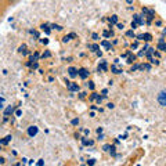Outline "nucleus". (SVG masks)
I'll list each match as a JSON object with an SVG mask.
<instances>
[{
    "instance_id": "nucleus-1",
    "label": "nucleus",
    "mask_w": 166,
    "mask_h": 166,
    "mask_svg": "<svg viewBox=\"0 0 166 166\" xmlns=\"http://www.w3.org/2000/svg\"><path fill=\"white\" fill-rule=\"evenodd\" d=\"M158 101L161 107H166V91L165 90H162L158 94Z\"/></svg>"
},
{
    "instance_id": "nucleus-2",
    "label": "nucleus",
    "mask_w": 166,
    "mask_h": 166,
    "mask_svg": "<svg viewBox=\"0 0 166 166\" xmlns=\"http://www.w3.org/2000/svg\"><path fill=\"white\" fill-rule=\"evenodd\" d=\"M89 71H87L86 68H80V69H78V76H79L80 79H87V78H89Z\"/></svg>"
},
{
    "instance_id": "nucleus-3",
    "label": "nucleus",
    "mask_w": 166,
    "mask_h": 166,
    "mask_svg": "<svg viewBox=\"0 0 166 166\" xmlns=\"http://www.w3.org/2000/svg\"><path fill=\"white\" fill-rule=\"evenodd\" d=\"M67 89H68L69 91H79V84H78V83L68 82V80H67Z\"/></svg>"
},
{
    "instance_id": "nucleus-4",
    "label": "nucleus",
    "mask_w": 166,
    "mask_h": 166,
    "mask_svg": "<svg viewBox=\"0 0 166 166\" xmlns=\"http://www.w3.org/2000/svg\"><path fill=\"white\" fill-rule=\"evenodd\" d=\"M137 40H145V42H150V40H152V35L151 33H143V35H138Z\"/></svg>"
},
{
    "instance_id": "nucleus-5",
    "label": "nucleus",
    "mask_w": 166,
    "mask_h": 166,
    "mask_svg": "<svg viewBox=\"0 0 166 166\" xmlns=\"http://www.w3.org/2000/svg\"><path fill=\"white\" fill-rule=\"evenodd\" d=\"M158 50L166 51V43H165V39H163V36H161V37H159V40H158Z\"/></svg>"
},
{
    "instance_id": "nucleus-6",
    "label": "nucleus",
    "mask_w": 166,
    "mask_h": 166,
    "mask_svg": "<svg viewBox=\"0 0 166 166\" xmlns=\"http://www.w3.org/2000/svg\"><path fill=\"white\" fill-rule=\"evenodd\" d=\"M37 132H39V129H37L36 126H29L28 127V136H29V137H33V136H36Z\"/></svg>"
},
{
    "instance_id": "nucleus-7",
    "label": "nucleus",
    "mask_w": 166,
    "mask_h": 166,
    "mask_svg": "<svg viewBox=\"0 0 166 166\" xmlns=\"http://www.w3.org/2000/svg\"><path fill=\"white\" fill-rule=\"evenodd\" d=\"M68 75L71 76V78H76V76H78V69L73 68V67H69L68 68Z\"/></svg>"
},
{
    "instance_id": "nucleus-8",
    "label": "nucleus",
    "mask_w": 166,
    "mask_h": 166,
    "mask_svg": "<svg viewBox=\"0 0 166 166\" xmlns=\"http://www.w3.org/2000/svg\"><path fill=\"white\" fill-rule=\"evenodd\" d=\"M133 18H134V22H136L137 25H144V18H143L141 15H137V14H136Z\"/></svg>"
},
{
    "instance_id": "nucleus-9",
    "label": "nucleus",
    "mask_w": 166,
    "mask_h": 166,
    "mask_svg": "<svg viewBox=\"0 0 166 166\" xmlns=\"http://www.w3.org/2000/svg\"><path fill=\"white\" fill-rule=\"evenodd\" d=\"M98 71H104V72H107L108 71V65H107V62L102 60L101 61V64L98 65Z\"/></svg>"
},
{
    "instance_id": "nucleus-10",
    "label": "nucleus",
    "mask_w": 166,
    "mask_h": 166,
    "mask_svg": "<svg viewBox=\"0 0 166 166\" xmlns=\"http://www.w3.org/2000/svg\"><path fill=\"white\" fill-rule=\"evenodd\" d=\"M13 112H14V105H8L6 111H4V116H10Z\"/></svg>"
},
{
    "instance_id": "nucleus-11",
    "label": "nucleus",
    "mask_w": 166,
    "mask_h": 166,
    "mask_svg": "<svg viewBox=\"0 0 166 166\" xmlns=\"http://www.w3.org/2000/svg\"><path fill=\"white\" fill-rule=\"evenodd\" d=\"M108 21H109V24H111V25H115V24H118V15H111V17H109L108 18Z\"/></svg>"
},
{
    "instance_id": "nucleus-12",
    "label": "nucleus",
    "mask_w": 166,
    "mask_h": 166,
    "mask_svg": "<svg viewBox=\"0 0 166 166\" xmlns=\"http://www.w3.org/2000/svg\"><path fill=\"white\" fill-rule=\"evenodd\" d=\"M138 69H141V71H151V64H141L138 67Z\"/></svg>"
},
{
    "instance_id": "nucleus-13",
    "label": "nucleus",
    "mask_w": 166,
    "mask_h": 166,
    "mask_svg": "<svg viewBox=\"0 0 166 166\" xmlns=\"http://www.w3.org/2000/svg\"><path fill=\"white\" fill-rule=\"evenodd\" d=\"M134 61H136V55L132 54V53H127V62H129V64H133Z\"/></svg>"
},
{
    "instance_id": "nucleus-14",
    "label": "nucleus",
    "mask_w": 166,
    "mask_h": 166,
    "mask_svg": "<svg viewBox=\"0 0 166 166\" xmlns=\"http://www.w3.org/2000/svg\"><path fill=\"white\" fill-rule=\"evenodd\" d=\"M111 72L112 73H115V75H118V73L122 72V69H119L116 65H111Z\"/></svg>"
},
{
    "instance_id": "nucleus-15",
    "label": "nucleus",
    "mask_w": 166,
    "mask_h": 166,
    "mask_svg": "<svg viewBox=\"0 0 166 166\" xmlns=\"http://www.w3.org/2000/svg\"><path fill=\"white\" fill-rule=\"evenodd\" d=\"M11 138H13V136H6V137L3 138V140H0V144H8V143H10L11 141Z\"/></svg>"
},
{
    "instance_id": "nucleus-16",
    "label": "nucleus",
    "mask_w": 166,
    "mask_h": 166,
    "mask_svg": "<svg viewBox=\"0 0 166 166\" xmlns=\"http://www.w3.org/2000/svg\"><path fill=\"white\" fill-rule=\"evenodd\" d=\"M82 143H83V145H89V147H91V145L94 144V141H91V140H87V138H84V137L82 138Z\"/></svg>"
},
{
    "instance_id": "nucleus-17",
    "label": "nucleus",
    "mask_w": 166,
    "mask_h": 166,
    "mask_svg": "<svg viewBox=\"0 0 166 166\" xmlns=\"http://www.w3.org/2000/svg\"><path fill=\"white\" fill-rule=\"evenodd\" d=\"M101 46L105 47L107 50H111V43H109L108 40H102V42H101Z\"/></svg>"
},
{
    "instance_id": "nucleus-18",
    "label": "nucleus",
    "mask_w": 166,
    "mask_h": 166,
    "mask_svg": "<svg viewBox=\"0 0 166 166\" xmlns=\"http://www.w3.org/2000/svg\"><path fill=\"white\" fill-rule=\"evenodd\" d=\"M18 51H19V53H22L24 55L28 54V51H26V46H25V44H22V46L18 49Z\"/></svg>"
},
{
    "instance_id": "nucleus-19",
    "label": "nucleus",
    "mask_w": 166,
    "mask_h": 166,
    "mask_svg": "<svg viewBox=\"0 0 166 166\" xmlns=\"http://www.w3.org/2000/svg\"><path fill=\"white\" fill-rule=\"evenodd\" d=\"M147 49H148V46H147V44H145V46L144 47H143V49H141V50L140 51H138V57H143V55H144L145 54V51H147Z\"/></svg>"
},
{
    "instance_id": "nucleus-20",
    "label": "nucleus",
    "mask_w": 166,
    "mask_h": 166,
    "mask_svg": "<svg viewBox=\"0 0 166 166\" xmlns=\"http://www.w3.org/2000/svg\"><path fill=\"white\" fill-rule=\"evenodd\" d=\"M49 26H50V25H49V24H43V25L40 26V28L43 29L44 32H46V33H47V35H49V33H50V28H49Z\"/></svg>"
},
{
    "instance_id": "nucleus-21",
    "label": "nucleus",
    "mask_w": 166,
    "mask_h": 166,
    "mask_svg": "<svg viewBox=\"0 0 166 166\" xmlns=\"http://www.w3.org/2000/svg\"><path fill=\"white\" fill-rule=\"evenodd\" d=\"M148 61L151 62V64H154V65H159V58H154V57H151V58H148Z\"/></svg>"
},
{
    "instance_id": "nucleus-22",
    "label": "nucleus",
    "mask_w": 166,
    "mask_h": 166,
    "mask_svg": "<svg viewBox=\"0 0 166 166\" xmlns=\"http://www.w3.org/2000/svg\"><path fill=\"white\" fill-rule=\"evenodd\" d=\"M89 47L91 49V51H98L100 50V46H98V44H90Z\"/></svg>"
},
{
    "instance_id": "nucleus-23",
    "label": "nucleus",
    "mask_w": 166,
    "mask_h": 166,
    "mask_svg": "<svg viewBox=\"0 0 166 166\" xmlns=\"http://www.w3.org/2000/svg\"><path fill=\"white\" fill-rule=\"evenodd\" d=\"M102 36H104V37H111L112 32H109V31H104V32H102Z\"/></svg>"
},
{
    "instance_id": "nucleus-24",
    "label": "nucleus",
    "mask_w": 166,
    "mask_h": 166,
    "mask_svg": "<svg viewBox=\"0 0 166 166\" xmlns=\"http://www.w3.org/2000/svg\"><path fill=\"white\" fill-rule=\"evenodd\" d=\"M71 39H72V37H71V35H67V36L62 37V42H64V43H67V42H69Z\"/></svg>"
},
{
    "instance_id": "nucleus-25",
    "label": "nucleus",
    "mask_w": 166,
    "mask_h": 166,
    "mask_svg": "<svg viewBox=\"0 0 166 166\" xmlns=\"http://www.w3.org/2000/svg\"><path fill=\"white\" fill-rule=\"evenodd\" d=\"M126 36H129V37H136V35H134L133 31H127V32H126Z\"/></svg>"
},
{
    "instance_id": "nucleus-26",
    "label": "nucleus",
    "mask_w": 166,
    "mask_h": 166,
    "mask_svg": "<svg viewBox=\"0 0 166 166\" xmlns=\"http://www.w3.org/2000/svg\"><path fill=\"white\" fill-rule=\"evenodd\" d=\"M94 163H96V159H89L87 161V166H94Z\"/></svg>"
},
{
    "instance_id": "nucleus-27",
    "label": "nucleus",
    "mask_w": 166,
    "mask_h": 166,
    "mask_svg": "<svg viewBox=\"0 0 166 166\" xmlns=\"http://www.w3.org/2000/svg\"><path fill=\"white\" fill-rule=\"evenodd\" d=\"M73 125V126H78V125H79V119H78V118H75V119H72V122H71Z\"/></svg>"
},
{
    "instance_id": "nucleus-28",
    "label": "nucleus",
    "mask_w": 166,
    "mask_h": 166,
    "mask_svg": "<svg viewBox=\"0 0 166 166\" xmlns=\"http://www.w3.org/2000/svg\"><path fill=\"white\" fill-rule=\"evenodd\" d=\"M51 28L57 29V31H61V29H62V26H61V25H57V24H54V25H51Z\"/></svg>"
},
{
    "instance_id": "nucleus-29",
    "label": "nucleus",
    "mask_w": 166,
    "mask_h": 166,
    "mask_svg": "<svg viewBox=\"0 0 166 166\" xmlns=\"http://www.w3.org/2000/svg\"><path fill=\"white\" fill-rule=\"evenodd\" d=\"M87 87H89L90 90H94V83L93 82H89V83H87Z\"/></svg>"
},
{
    "instance_id": "nucleus-30",
    "label": "nucleus",
    "mask_w": 166,
    "mask_h": 166,
    "mask_svg": "<svg viewBox=\"0 0 166 166\" xmlns=\"http://www.w3.org/2000/svg\"><path fill=\"white\" fill-rule=\"evenodd\" d=\"M37 166H44V159H39L37 161Z\"/></svg>"
},
{
    "instance_id": "nucleus-31",
    "label": "nucleus",
    "mask_w": 166,
    "mask_h": 166,
    "mask_svg": "<svg viewBox=\"0 0 166 166\" xmlns=\"http://www.w3.org/2000/svg\"><path fill=\"white\" fill-rule=\"evenodd\" d=\"M138 67H140V65H138V64H134L133 67H132V69H130V71L133 72V71H136V69H138Z\"/></svg>"
},
{
    "instance_id": "nucleus-32",
    "label": "nucleus",
    "mask_w": 166,
    "mask_h": 166,
    "mask_svg": "<svg viewBox=\"0 0 166 166\" xmlns=\"http://www.w3.org/2000/svg\"><path fill=\"white\" fill-rule=\"evenodd\" d=\"M130 26H132V31H133V29H136V28H137V24H136V22H133V21H132V24H130Z\"/></svg>"
},
{
    "instance_id": "nucleus-33",
    "label": "nucleus",
    "mask_w": 166,
    "mask_h": 166,
    "mask_svg": "<svg viewBox=\"0 0 166 166\" xmlns=\"http://www.w3.org/2000/svg\"><path fill=\"white\" fill-rule=\"evenodd\" d=\"M96 100H97V102H101V101H102V97L97 94V96H96Z\"/></svg>"
},
{
    "instance_id": "nucleus-34",
    "label": "nucleus",
    "mask_w": 166,
    "mask_h": 166,
    "mask_svg": "<svg viewBox=\"0 0 166 166\" xmlns=\"http://www.w3.org/2000/svg\"><path fill=\"white\" fill-rule=\"evenodd\" d=\"M107 107H108L109 109H112L114 107H115V104H114V102H108V104H107Z\"/></svg>"
},
{
    "instance_id": "nucleus-35",
    "label": "nucleus",
    "mask_w": 166,
    "mask_h": 166,
    "mask_svg": "<svg viewBox=\"0 0 166 166\" xmlns=\"http://www.w3.org/2000/svg\"><path fill=\"white\" fill-rule=\"evenodd\" d=\"M109 147H111V145H109V144H105L102 148H104V151H107V152H108V151H109Z\"/></svg>"
},
{
    "instance_id": "nucleus-36",
    "label": "nucleus",
    "mask_w": 166,
    "mask_h": 166,
    "mask_svg": "<svg viewBox=\"0 0 166 166\" xmlns=\"http://www.w3.org/2000/svg\"><path fill=\"white\" fill-rule=\"evenodd\" d=\"M102 97H107V93H108V90H107V89H102Z\"/></svg>"
},
{
    "instance_id": "nucleus-37",
    "label": "nucleus",
    "mask_w": 166,
    "mask_h": 166,
    "mask_svg": "<svg viewBox=\"0 0 166 166\" xmlns=\"http://www.w3.org/2000/svg\"><path fill=\"white\" fill-rule=\"evenodd\" d=\"M96 96H97V93H93L90 96V101H93V100H96Z\"/></svg>"
},
{
    "instance_id": "nucleus-38",
    "label": "nucleus",
    "mask_w": 166,
    "mask_h": 166,
    "mask_svg": "<svg viewBox=\"0 0 166 166\" xmlns=\"http://www.w3.org/2000/svg\"><path fill=\"white\" fill-rule=\"evenodd\" d=\"M40 42H42L43 44H47V43H49V39H42Z\"/></svg>"
},
{
    "instance_id": "nucleus-39",
    "label": "nucleus",
    "mask_w": 166,
    "mask_h": 166,
    "mask_svg": "<svg viewBox=\"0 0 166 166\" xmlns=\"http://www.w3.org/2000/svg\"><path fill=\"white\" fill-rule=\"evenodd\" d=\"M42 57H43V58H44V57H50V53H49V51H46V53H44Z\"/></svg>"
},
{
    "instance_id": "nucleus-40",
    "label": "nucleus",
    "mask_w": 166,
    "mask_h": 166,
    "mask_svg": "<svg viewBox=\"0 0 166 166\" xmlns=\"http://www.w3.org/2000/svg\"><path fill=\"white\" fill-rule=\"evenodd\" d=\"M93 39L94 40H98V35H97V33H93Z\"/></svg>"
},
{
    "instance_id": "nucleus-41",
    "label": "nucleus",
    "mask_w": 166,
    "mask_h": 166,
    "mask_svg": "<svg viewBox=\"0 0 166 166\" xmlns=\"http://www.w3.org/2000/svg\"><path fill=\"white\" fill-rule=\"evenodd\" d=\"M21 114H22V112H21V109H18V111L15 112V115H17V116H21Z\"/></svg>"
},
{
    "instance_id": "nucleus-42",
    "label": "nucleus",
    "mask_w": 166,
    "mask_h": 166,
    "mask_svg": "<svg viewBox=\"0 0 166 166\" xmlns=\"http://www.w3.org/2000/svg\"><path fill=\"white\" fill-rule=\"evenodd\" d=\"M97 133H98V134L102 133V127H98V129H97Z\"/></svg>"
},
{
    "instance_id": "nucleus-43",
    "label": "nucleus",
    "mask_w": 166,
    "mask_h": 166,
    "mask_svg": "<svg viewBox=\"0 0 166 166\" xmlns=\"http://www.w3.org/2000/svg\"><path fill=\"white\" fill-rule=\"evenodd\" d=\"M116 25H118V28H119V29H123V24H116Z\"/></svg>"
},
{
    "instance_id": "nucleus-44",
    "label": "nucleus",
    "mask_w": 166,
    "mask_h": 166,
    "mask_svg": "<svg viewBox=\"0 0 166 166\" xmlns=\"http://www.w3.org/2000/svg\"><path fill=\"white\" fill-rule=\"evenodd\" d=\"M96 53H97V55H98V57H101V55H102V53H101L100 50H98V51H96Z\"/></svg>"
},
{
    "instance_id": "nucleus-45",
    "label": "nucleus",
    "mask_w": 166,
    "mask_h": 166,
    "mask_svg": "<svg viewBox=\"0 0 166 166\" xmlns=\"http://www.w3.org/2000/svg\"><path fill=\"white\" fill-rule=\"evenodd\" d=\"M132 49H137V43H133V44H132Z\"/></svg>"
},
{
    "instance_id": "nucleus-46",
    "label": "nucleus",
    "mask_w": 166,
    "mask_h": 166,
    "mask_svg": "<svg viewBox=\"0 0 166 166\" xmlns=\"http://www.w3.org/2000/svg\"><path fill=\"white\" fill-rule=\"evenodd\" d=\"M4 163V158H0V165H3Z\"/></svg>"
},
{
    "instance_id": "nucleus-47",
    "label": "nucleus",
    "mask_w": 166,
    "mask_h": 166,
    "mask_svg": "<svg viewBox=\"0 0 166 166\" xmlns=\"http://www.w3.org/2000/svg\"><path fill=\"white\" fill-rule=\"evenodd\" d=\"M126 1H127L129 4H130V3H133V0H126Z\"/></svg>"
},
{
    "instance_id": "nucleus-48",
    "label": "nucleus",
    "mask_w": 166,
    "mask_h": 166,
    "mask_svg": "<svg viewBox=\"0 0 166 166\" xmlns=\"http://www.w3.org/2000/svg\"><path fill=\"white\" fill-rule=\"evenodd\" d=\"M10 1H15V0H10Z\"/></svg>"
},
{
    "instance_id": "nucleus-49",
    "label": "nucleus",
    "mask_w": 166,
    "mask_h": 166,
    "mask_svg": "<svg viewBox=\"0 0 166 166\" xmlns=\"http://www.w3.org/2000/svg\"><path fill=\"white\" fill-rule=\"evenodd\" d=\"M82 166H86V165H82Z\"/></svg>"
},
{
    "instance_id": "nucleus-50",
    "label": "nucleus",
    "mask_w": 166,
    "mask_h": 166,
    "mask_svg": "<svg viewBox=\"0 0 166 166\" xmlns=\"http://www.w3.org/2000/svg\"><path fill=\"white\" fill-rule=\"evenodd\" d=\"M0 108H1V105H0Z\"/></svg>"
}]
</instances>
